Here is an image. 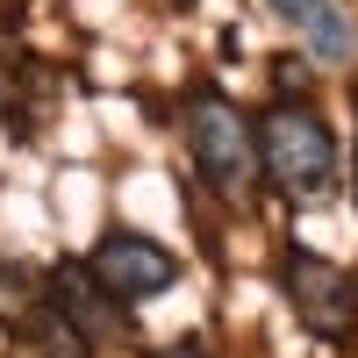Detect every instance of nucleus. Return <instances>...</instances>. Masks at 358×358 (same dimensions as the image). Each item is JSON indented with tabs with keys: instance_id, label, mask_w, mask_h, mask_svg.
Wrapping results in <instances>:
<instances>
[{
	"instance_id": "obj_1",
	"label": "nucleus",
	"mask_w": 358,
	"mask_h": 358,
	"mask_svg": "<svg viewBox=\"0 0 358 358\" xmlns=\"http://www.w3.org/2000/svg\"><path fill=\"white\" fill-rule=\"evenodd\" d=\"M258 172L294 201V208H322L344 179L337 129L322 122L308 101H273L258 115Z\"/></svg>"
},
{
	"instance_id": "obj_2",
	"label": "nucleus",
	"mask_w": 358,
	"mask_h": 358,
	"mask_svg": "<svg viewBox=\"0 0 358 358\" xmlns=\"http://www.w3.org/2000/svg\"><path fill=\"white\" fill-rule=\"evenodd\" d=\"M187 151H194V172L215 187L222 201H244L251 179H258V122L229 94H187Z\"/></svg>"
},
{
	"instance_id": "obj_3",
	"label": "nucleus",
	"mask_w": 358,
	"mask_h": 358,
	"mask_svg": "<svg viewBox=\"0 0 358 358\" xmlns=\"http://www.w3.org/2000/svg\"><path fill=\"white\" fill-rule=\"evenodd\" d=\"M280 294L301 315L308 337H322V344H351L358 337V280L337 258H322L308 244H287L280 251Z\"/></svg>"
},
{
	"instance_id": "obj_4",
	"label": "nucleus",
	"mask_w": 358,
	"mask_h": 358,
	"mask_svg": "<svg viewBox=\"0 0 358 358\" xmlns=\"http://www.w3.org/2000/svg\"><path fill=\"white\" fill-rule=\"evenodd\" d=\"M86 273H94L122 308L136 301H158V294L179 287V258L158 244V236H136V229H108L94 251H86Z\"/></svg>"
},
{
	"instance_id": "obj_5",
	"label": "nucleus",
	"mask_w": 358,
	"mask_h": 358,
	"mask_svg": "<svg viewBox=\"0 0 358 358\" xmlns=\"http://www.w3.org/2000/svg\"><path fill=\"white\" fill-rule=\"evenodd\" d=\"M265 8L301 36V50L315 57V65H330V72L358 65V22H351L344 0H265Z\"/></svg>"
},
{
	"instance_id": "obj_6",
	"label": "nucleus",
	"mask_w": 358,
	"mask_h": 358,
	"mask_svg": "<svg viewBox=\"0 0 358 358\" xmlns=\"http://www.w3.org/2000/svg\"><path fill=\"white\" fill-rule=\"evenodd\" d=\"M43 301H50L57 315H65L72 330H86V337H108V330H115V315H122V301H115V294H108V287H101L94 273H86L79 258H72V265H57V273H50Z\"/></svg>"
},
{
	"instance_id": "obj_7",
	"label": "nucleus",
	"mask_w": 358,
	"mask_h": 358,
	"mask_svg": "<svg viewBox=\"0 0 358 358\" xmlns=\"http://www.w3.org/2000/svg\"><path fill=\"white\" fill-rule=\"evenodd\" d=\"M151 358H208L201 344H165V351H151Z\"/></svg>"
},
{
	"instance_id": "obj_8",
	"label": "nucleus",
	"mask_w": 358,
	"mask_h": 358,
	"mask_svg": "<svg viewBox=\"0 0 358 358\" xmlns=\"http://www.w3.org/2000/svg\"><path fill=\"white\" fill-rule=\"evenodd\" d=\"M351 187H358V151H351Z\"/></svg>"
}]
</instances>
